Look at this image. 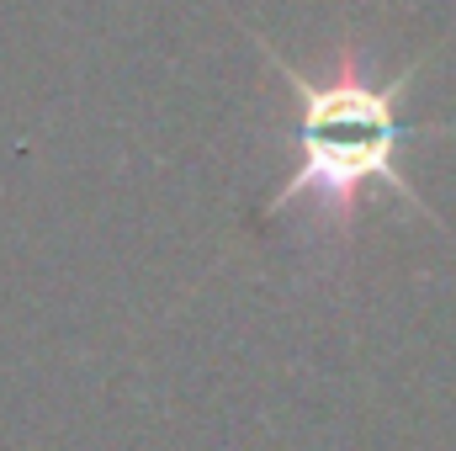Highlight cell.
Here are the masks:
<instances>
[{"mask_svg": "<svg viewBox=\"0 0 456 451\" xmlns=\"http://www.w3.org/2000/svg\"><path fill=\"white\" fill-rule=\"evenodd\" d=\"M265 59L281 75V86L297 96V127H292L297 165L281 181V192L271 197V208H265L271 218L287 213V208H314L324 228L350 234L355 208L371 186H387L409 208L430 213L419 202V192L409 186V176L398 170L403 144L419 138V127L403 122V96H409L419 64L398 70L393 80H377L355 53H345L324 80H308L281 53L265 48Z\"/></svg>", "mask_w": 456, "mask_h": 451, "instance_id": "6da1fadb", "label": "cell"}]
</instances>
